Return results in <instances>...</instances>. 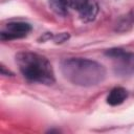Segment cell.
Returning a JSON list of instances; mask_svg holds the SVG:
<instances>
[{"mask_svg": "<svg viewBox=\"0 0 134 134\" xmlns=\"http://www.w3.org/2000/svg\"><path fill=\"white\" fill-rule=\"evenodd\" d=\"M61 71L67 81L83 87L95 86L102 83L106 76V70L103 65L95 61L81 58L62 61Z\"/></svg>", "mask_w": 134, "mask_h": 134, "instance_id": "cell-1", "label": "cell"}, {"mask_svg": "<svg viewBox=\"0 0 134 134\" xmlns=\"http://www.w3.org/2000/svg\"><path fill=\"white\" fill-rule=\"evenodd\" d=\"M16 62L21 73L31 82L51 85L54 82V73L50 62L43 55L23 51L16 55Z\"/></svg>", "mask_w": 134, "mask_h": 134, "instance_id": "cell-2", "label": "cell"}, {"mask_svg": "<svg viewBox=\"0 0 134 134\" xmlns=\"http://www.w3.org/2000/svg\"><path fill=\"white\" fill-rule=\"evenodd\" d=\"M128 96V92L126 89L121 88V87H116L114 89H112L107 97V103L111 106H117L120 105L121 103H124V100L127 98Z\"/></svg>", "mask_w": 134, "mask_h": 134, "instance_id": "cell-5", "label": "cell"}, {"mask_svg": "<svg viewBox=\"0 0 134 134\" xmlns=\"http://www.w3.org/2000/svg\"><path fill=\"white\" fill-rule=\"evenodd\" d=\"M50 8L58 15L64 16L67 13V2L66 0H48Z\"/></svg>", "mask_w": 134, "mask_h": 134, "instance_id": "cell-6", "label": "cell"}, {"mask_svg": "<svg viewBox=\"0 0 134 134\" xmlns=\"http://www.w3.org/2000/svg\"><path fill=\"white\" fill-rule=\"evenodd\" d=\"M96 12H97V7L92 4V3H89L84 9H82L80 13H81V17L83 20L85 21H90V20H93L95 15H96Z\"/></svg>", "mask_w": 134, "mask_h": 134, "instance_id": "cell-7", "label": "cell"}, {"mask_svg": "<svg viewBox=\"0 0 134 134\" xmlns=\"http://www.w3.org/2000/svg\"><path fill=\"white\" fill-rule=\"evenodd\" d=\"M106 54L112 59L113 70L119 76H127L134 73V53L127 52L119 48L109 49Z\"/></svg>", "mask_w": 134, "mask_h": 134, "instance_id": "cell-3", "label": "cell"}, {"mask_svg": "<svg viewBox=\"0 0 134 134\" xmlns=\"http://www.w3.org/2000/svg\"><path fill=\"white\" fill-rule=\"evenodd\" d=\"M66 2H67V4L70 7L74 8V9H76L79 12H81L82 9H84L89 4V1L88 0H66Z\"/></svg>", "mask_w": 134, "mask_h": 134, "instance_id": "cell-8", "label": "cell"}, {"mask_svg": "<svg viewBox=\"0 0 134 134\" xmlns=\"http://www.w3.org/2000/svg\"><path fill=\"white\" fill-rule=\"evenodd\" d=\"M31 30V26L25 22H12L8 23L3 31H1L0 37L1 40H13V39H20L25 36Z\"/></svg>", "mask_w": 134, "mask_h": 134, "instance_id": "cell-4", "label": "cell"}]
</instances>
